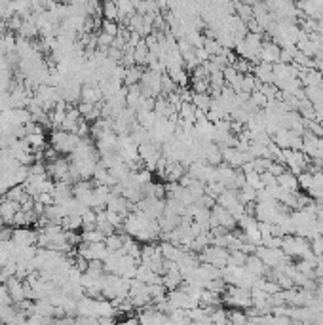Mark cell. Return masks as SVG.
I'll list each match as a JSON object with an SVG mask.
<instances>
[{
	"instance_id": "30bf717a",
	"label": "cell",
	"mask_w": 323,
	"mask_h": 325,
	"mask_svg": "<svg viewBox=\"0 0 323 325\" xmlns=\"http://www.w3.org/2000/svg\"><path fill=\"white\" fill-rule=\"evenodd\" d=\"M278 185H280L283 190H287V192H298V177L295 175V173H291L289 169H285L283 173H281L280 177H278Z\"/></svg>"
},
{
	"instance_id": "8fae6325",
	"label": "cell",
	"mask_w": 323,
	"mask_h": 325,
	"mask_svg": "<svg viewBox=\"0 0 323 325\" xmlns=\"http://www.w3.org/2000/svg\"><path fill=\"white\" fill-rule=\"evenodd\" d=\"M238 204H240V200H238V190H230V188H226V190L217 198V206L224 207V209H232V207L238 206Z\"/></svg>"
},
{
	"instance_id": "2e32d148",
	"label": "cell",
	"mask_w": 323,
	"mask_h": 325,
	"mask_svg": "<svg viewBox=\"0 0 323 325\" xmlns=\"http://www.w3.org/2000/svg\"><path fill=\"white\" fill-rule=\"evenodd\" d=\"M304 97L310 101L312 105H323V88L321 86H312V88H304Z\"/></svg>"
},
{
	"instance_id": "cb8c5ba5",
	"label": "cell",
	"mask_w": 323,
	"mask_h": 325,
	"mask_svg": "<svg viewBox=\"0 0 323 325\" xmlns=\"http://www.w3.org/2000/svg\"><path fill=\"white\" fill-rule=\"evenodd\" d=\"M251 103L261 109V106H266L268 105V99L261 94V92H253V94H251Z\"/></svg>"
},
{
	"instance_id": "5b68a950",
	"label": "cell",
	"mask_w": 323,
	"mask_h": 325,
	"mask_svg": "<svg viewBox=\"0 0 323 325\" xmlns=\"http://www.w3.org/2000/svg\"><path fill=\"white\" fill-rule=\"evenodd\" d=\"M21 211V206L17 202H10V200H0V219H2V225H13V217Z\"/></svg>"
},
{
	"instance_id": "5bb4252c",
	"label": "cell",
	"mask_w": 323,
	"mask_h": 325,
	"mask_svg": "<svg viewBox=\"0 0 323 325\" xmlns=\"http://www.w3.org/2000/svg\"><path fill=\"white\" fill-rule=\"evenodd\" d=\"M143 73L145 69L143 67H131V69L125 70V78H124V84L130 88V86H135V84H139L141 82V78H143Z\"/></svg>"
},
{
	"instance_id": "ffe728a7",
	"label": "cell",
	"mask_w": 323,
	"mask_h": 325,
	"mask_svg": "<svg viewBox=\"0 0 323 325\" xmlns=\"http://www.w3.org/2000/svg\"><path fill=\"white\" fill-rule=\"evenodd\" d=\"M103 17L106 21H116L118 23V6H116V2H105L103 4Z\"/></svg>"
},
{
	"instance_id": "d6986e66",
	"label": "cell",
	"mask_w": 323,
	"mask_h": 325,
	"mask_svg": "<svg viewBox=\"0 0 323 325\" xmlns=\"http://www.w3.org/2000/svg\"><path fill=\"white\" fill-rule=\"evenodd\" d=\"M82 242L84 244H101V242H105V236L99 230H82Z\"/></svg>"
},
{
	"instance_id": "9a60e30c",
	"label": "cell",
	"mask_w": 323,
	"mask_h": 325,
	"mask_svg": "<svg viewBox=\"0 0 323 325\" xmlns=\"http://www.w3.org/2000/svg\"><path fill=\"white\" fill-rule=\"evenodd\" d=\"M156 120H158V116L154 114V111H152V113H147V111L137 113V124L141 125V128H145V130H149V132L154 128Z\"/></svg>"
},
{
	"instance_id": "7c38bea8",
	"label": "cell",
	"mask_w": 323,
	"mask_h": 325,
	"mask_svg": "<svg viewBox=\"0 0 323 325\" xmlns=\"http://www.w3.org/2000/svg\"><path fill=\"white\" fill-rule=\"evenodd\" d=\"M125 240H128V236H125L124 232H114V234H111L109 238H105L106 249L111 251V253H116V251H120L124 247Z\"/></svg>"
},
{
	"instance_id": "ba28073f",
	"label": "cell",
	"mask_w": 323,
	"mask_h": 325,
	"mask_svg": "<svg viewBox=\"0 0 323 325\" xmlns=\"http://www.w3.org/2000/svg\"><path fill=\"white\" fill-rule=\"evenodd\" d=\"M82 103H89V105H101L103 103V94H101L99 86H82Z\"/></svg>"
},
{
	"instance_id": "7a4b0ae2",
	"label": "cell",
	"mask_w": 323,
	"mask_h": 325,
	"mask_svg": "<svg viewBox=\"0 0 323 325\" xmlns=\"http://www.w3.org/2000/svg\"><path fill=\"white\" fill-rule=\"evenodd\" d=\"M223 300L232 308H251L253 302H251V291L243 287H234V285H228L226 291L223 295Z\"/></svg>"
},
{
	"instance_id": "4fadbf2b",
	"label": "cell",
	"mask_w": 323,
	"mask_h": 325,
	"mask_svg": "<svg viewBox=\"0 0 323 325\" xmlns=\"http://www.w3.org/2000/svg\"><path fill=\"white\" fill-rule=\"evenodd\" d=\"M179 122H187V124H196V106L192 103H183L179 111Z\"/></svg>"
},
{
	"instance_id": "8992f818",
	"label": "cell",
	"mask_w": 323,
	"mask_h": 325,
	"mask_svg": "<svg viewBox=\"0 0 323 325\" xmlns=\"http://www.w3.org/2000/svg\"><path fill=\"white\" fill-rule=\"evenodd\" d=\"M183 283H185V280H183L179 268L169 270V272H166V274L162 276V285L168 289V293L169 291H175V289H181Z\"/></svg>"
},
{
	"instance_id": "52a82bcc",
	"label": "cell",
	"mask_w": 323,
	"mask_h": 325,
	"mask_svg": "<svg viewBox=\"0 0 323 325\" xmlns=\"http://www.w3.org/2000/svg\"><path fill=\"white\" fill-rule=\"evenodd\" d=\"M251 75L255 76L257 82L261 84H274V70L272 65H266V63H257L253 67V73Z\"/></svg>"
},
{
	"instance_id": "603a6c76",
	"label": "cell",
	"mask_w": 323,
	"mask_h": 325,
	"mask_svg": "<svg viewBox=\"0 0 323 325\" xmlns=\"http://www.w3.org/2000/svg\"><path fill=\"white\" fill-rule=\"evenodd\" d=\"M298 187L304 188V190H308V192H310L312 187H314V175H312V173H308V171L300 173V175H298Z\"/></svg>"
},
{
	"instance_id": "4316f807",
	"label": "cell",
	"mask_w": 323,
	"mask_h": 325,
	"mask_svg": "<svg viewBox=\"0 0 323 325\" xmlns=\"http://www.w3.org/2000/svg\"><path fill=\"white\" fill-rule=\"evenodd\" d=\"M118 325H141V323H139V318H135V316H125L124 321H120Z\"/></svg>"
},
{
	"instance_id": "e0dca14e",
	"label": "cell",
	"mask_w": 323,
	"mask_h": 325,
	"mask_svg": "<svg viewBox=\"0 0 323 325\" xmlns=\"http://www.w3.org/2000/svg\"><path fill=\"white\" fill-rule=\"evenodd\" d=\"M211 95L209 94H194L192 95V105L198 109V111H204L207 113L211 109Z\"/></svg>"
},
{
	"instance_id": "6da1fadb",
	"label": "cell",
	"mask_w": 323,
	"mask_h": 325,
	"mask_svg": "<svg viewBox=\"0 0 323 325\" xmlns=\"http://www.w3.org/2000/svg\"><path fill=\"white\" fill-rule=\"evenodd\" d=\"M51 149H56L57 152H63V154H73L75 149L80 143V137H76L75 133H67L63 130H53L51 133Z\"/></svg>"
},
{
	"instance_id": "d4e9b609",
	"label": "cell",
	"mask_w": 323,
	"mask_h": 325,
	"mask_svg": "<svg viewBox=\"0 0 323 325\" xmlns=\"http://www.w3.org/2000/svg\"><path fill=\"white\" fill-rule=\"evenodd\" d=\"M261 183H262V187L264 188H270V187H274V185H278V179L272 175V173H262L261 175Z\"/></svg>"
},
{
	"instance_id": "277c9868",
	"label": "cell",
	"mask_w": 323,
	"mask_h": 325,
	"mask_svg": "<svg viewBox=\"0 0 323 325\" xmlns=\"http://www.w3.org/2000/svg\"><path fill=\"white\" fill-rule=\"evenodd\" d=\"M280 53H281L280 46L274 44L272 40H264V42H262V50H261V63L276 65V63H280Z\"/></svg>"
},
{
	"instance_id": "9c48e42d",
	"label": "cell",
	"mask_w": 323,
	"mask_h": 325,
	"mask_svg": "<svg viewBox=\"0 0 323 325\" xmlns=\"http://www.w3.org/2000/svg\"><path fill=\"white\" fill-rule=\"evenodd\" d=\"M80 122H82V116L80 113H78V109H76V106H70L67 111V116H65V122H63L61 130L67 133H75Z\"/></svg>"
},
{
	"instance_id": "484cf974",
	"label": "cell",
	"mask_w": 323,
	"mask_h": 325,
	"mask_svg": "<svg viewBox=\"0 0 323 325\" xmlns=\"http://www.w3.org/2000/svg\"><path fill=\"white\" fill-rule=\"evenodd\" d=\"M285 166H283V164H278V162H272V166H270V169H268V173H272L274 177H276V179H278V177L281 175V173H283V171H285Z\"/></svg>"
},
{
	"instance_id": "7402d4cb",
	"label": "cell",
	"mask_w": 323,
	"mask_h": 325,
	"mask_svg": "<svg viewBox=\"0 0 323 325\" xmlns=\"http://www.w3.org/2000/svg\"><path fill=\"white\" fill-rule=\"evenodd\" d=\"M25 188H23V185H21V187H13V188H10V190H8L6 192V196H4V198H6V200H10V202H21L23 200V196H25Z\"/></svg>"
},
{
	"instance_id": "44dd1931",
	"label": "cell",
	"mask_w": 323,
	"mask_h": 325,
	"mask_svg": "<svg viewBox=\"0 0 323 325\" xmlns=\"http://www.w3.org/2000/svg\"><path fill=\"white\" fill-rule=\"evenodd\" d=\"M118 31H120V25L116 23V21H106V19H103V23H101V32H105V34H109V37L116 38L118 37Z\"/></svg>"
},
{
	"instance_id": "3957f363",
	"label": "cell",
	"mask_w": 323,
	"mask_h": 325,
	"mask_svg": "<svg viewBox=\"0 0 323 325\" xmlns=\"http://www.w3.org/2000/svg\"><path fill=\"white\" fill-rule=\"evenodd\" d=\"M12 242L15 247H32L38 242V230H32L29 226H21V228H13Z\"/></svg>"
},
{
	"instance_id": "ac0fdd59",
	"label": "cell",
	"mask_w": 323,
	"mask_h": 325,
	"mask_svg": "<svg viewBox=\"0 0 323 325\" xmlns=\"http://www.w3.org/2000/svg\"><path fill=\"white\" fill-rule=\"evenodd\" d=\"M61 226H63V230H68V232L80 230L82 228V217L80 215H67V217L61 221Z\"/></svg>"
}]
</instances>
